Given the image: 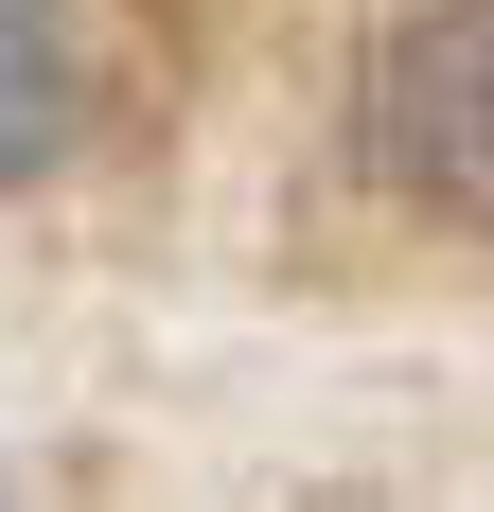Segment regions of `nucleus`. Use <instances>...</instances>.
Wrapping results in <instances>:
<instances>
[{
	"instance_id": "f257e3e1",
	"label": "nucleus",
	"mask_w": 494,
	"mask_h": 512,
	"mask_svg": "<svg viewBox=\"0 0 494 512\" xmlns=\"http://www.w3.org/2000/svg\"><path fill=\"white\" fill-rule=\"evenodd\" d=\"M353 124H371V177L389 195H424L442 230H494V0H424L371 53Z\"/></svg>"
},
{
	"instance_id": "f03ea898",
	"label": "nucleus",
	"mask_w": 494,
	"mask_h": 512,
	"mask_svg": "<svg viewBox=\"0 0 494 512\" xmlns=\"http://www.w3.org/2000/svg\"><path fill=\"white\" fill-rule=\"evenodd\" d=\"M71 106H89V71H71V0H0V177H53Z\"/></svg>"
}]
</instances>
